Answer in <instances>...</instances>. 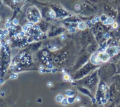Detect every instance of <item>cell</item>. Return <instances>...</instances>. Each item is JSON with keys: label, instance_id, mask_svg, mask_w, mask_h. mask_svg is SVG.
I'll return each mask as SVG.
<instances>
[{"label": "cell", "instance_id": "17", "mask_svg": "<svg viewBox=\"0 0 120 107\" xmlns=\"http://www.w3.org/2000/svg\"><path fill=\"white\" fill-rule=\"evenodd\" d=\"M115 4L118 5V6H120V0H115Z\"/></svg>", "mask_w": 120, "mask_h": 107}, {"label": "cell", "instance_id": "6", "mask_svg": "<svg viewBox=\"0 0 120 107\" xmlns=\"http://www.w3.org/2000/svg\"><path fill=\"white\" fill-rule=\"evenodd\" d=\"M105 52L111 57L115 55H116L118 53V47L117 46L115 45H110L108 47V49H106Z\"/></svg>", "mask_w": 120, "mask_h": 107}, {"label": "cell", "instance_id": "14", "mask_svg": "<svg viewBox=\"0 0 120 107\" xmlns=\"http://www.w3.org/2000/svg\"><path fill=\"white\" fill-rule=\"evenodd\" d=\"M27 25L28 27H32V26L34 25V23H33L32 22H29L28 23H27Z\"/></svg>", "mask_w": 120, "mask_h": 107}, {"label": "cell", "instance_id": "12", "mask_svg": "<svg viewBox=\"0 0 120 107\" xmlns=\"http://www.w3.org/2000/svg\"><path fill=\"white\" fill-rule=\"evenodd\" d=\"M22 29H23V32H27L28 30V26L27 25H25L22 27Z\"/></svg>", "mask_w": 120, "mask_h": 107}, {"label": "cell", "instance_id": "11", "mask_svg": "<svg viewBox=\"0 0 120 107\" xmlns=\"http://www.w3.org/2000/svg\"><path fill=\"white\" fill-rule=\"evenodd\" d=\"M18 23H19V21H18V19H16V18L13 19V25H17L18 24Z\"/></svg>", "mask_w": 120, "mask_h": 107}, {"label": "cell", "instance_id": "5", "mask_svg": "<svg viewBox=\"0 0 120 107\" xmlns=\"http://www.w3.org/2000/svg\"><path fill=\"white\" fill-rule=\"evenodd\" d=\"M89 58V55L88 54H84V55H82V57L79 59V60L77 62V64L76 66V67L77 68V69L80 68V67H82L86 63V62L88 61Z\"/></svg>", "mask_w": 120, "mask_h": 107}, {"label": "cell", "instance_id": "3", "mask_svg": "<svg viewBox=\"0 0 120 107\" xmlns=\"http://www.w3.org/2000/svg\"><path fill=\"white\" fill-rule=\"evenodd\" d=\"M97 68V66L92 63L91 62H87L82 67H81L75 74L74 79L75 80H80L85 76L88 75L93 70Z\"/></svg>", "mask_w": 120, "mask_h": 107}, {"label": "cell", "instance_id": "10", "mask_svg": "<svg viewBox=\"0 0 120 107\" xmlns=\"http://www.w3.org/2000/svg\"><path fill=\"white\" fill-rule=\"evenodd\" d=\"M115 36L118 38H120V26H119L115 30Z\"/></svg>", "mask_w": 120, "mask_h": 107}, {"label": "cell", "instance_id": "1", "mask_svg": "<svg viewBox=\"0 0 120 107\" xmlns=\"http://www.w3.org/2000/svg\"><path fill=\"white\" fill-rule=\"evenodd\" d=\"M117 71V66L114 63H105L98 71V75L101 80L105 82L110 78H112L115 75Z\"/></svg>", "mask_w": 120, "mask_h": 107}, {"label": "cell", "instance_id": "4", "mask_svg": "<svg viewBox=\"0 0 120 107\" xmlns=\"http://www.w3.org/2000/svg\"><path fill=\"white\" fill-rule=\"evenodd\" d=\"M103 11H104L105 14L106 16H108V17L112 18L114 20L117 18L118 12L112 6L108 5V4H104V6H103Z\"/></svg>", "mask_w": 120, "mask_h": 107}, {"label": "cell", "instance_id": "8", "mask_svg": "<svg viewBox=\"0 0 120 107\" xmlns=\"http://www.w3.org/2000/svg\"><path fill=\"white\" fill-rule=\"evenodd\" d=\"M112 79L113 80L114 84H115V87H117V89L120 90V74L115 75L112 78Z\"/></svg>", "mask_w": 120, "mask_h": 107}, {"label": "cell", "instance_id": "7", "mask_svg": "<svg viewBox=\"0 0 120 107\" xmlns=\"http://www.w3.org/2000/svg\"><path fill=\"white\" fill-rule=\"evenodd\" d=\"M97 56H98V58L99 59V60L101 62H107L110 58V56L105 52H99V53H98Z\"/></svg>", "mask_w": 120, "mask_h": 107}, {"label": "cell", "instance_id": "18", "mask_svg": "<svg viewBox=\"0 0 120 107\" xmlns=\"http://www.w3.org/2000/svg\"><path fill=\"white\" fill-rule=\"evenodd\" d=\"M18 35H19V36H20V37H22L24 36L25 33H24V32H20V33H19Z\"/></svg>", "mask_w": 120, "mask_h": 107}, {"label": "cell", "instance_id": "13", "mask_svg": "<svg viewBox=\"0 0 120 107\" xmlns=\"http://www.w3.org/2000/svg\"><path fill=\"white\" fill-rule=\"evenodd\" d=\"M62 99H63V97H62V96H58L57 97V98H56V100L57 101H58V102H61L62 101Z\"/></svg>", "mask_w": 120, "mask_h": 107}, {"label": "cell", "instance_id": "19", "mask_svg": "<svg viewBox=\"0 0 120 107\" xmlns=\"http://www.w3.org/2000/svg\"><path fill=\"white\" fill-rule=\"evenodd\" d=\"M3 33H4V35H8V31L7 30H5L3 31Z\"/></svg>", "mask_w": 120, "mask_h": 107}, {"label": "cell", "instance_id": "15", "mask_svg": "<svg viewBox=\"0 0 120 107\" xmlns=\"http://www.w3.org/2000/svg\"><path fill=\"white\" fill-rule=\"evenodd\" d=\"M117 72H118V73L120 74V62H119V63H118L117 67Z\"/></svg>", "mask_w": 120, "mask_h": 107}, {"label": "cell", "instance_id": "2", "mask_svg": "<svg viewBox=\"0 0 120 107\" xmlns=\"http://www.w3.org/2000/svg\"><path fill=\"white\" fill-rule=\"evenodd\" d=\"M98 70H96L91 74L85 76L84 78H82L81 80H79L77 83L87 87L88 88H90L91 90H93L94 87H95L98 83Z\"/></svg>", "mask_w": 120, "mask_h": 107}, {"label": "cell", "instance_id": "20", "mask_svg": "<svg viewBox=\"0 0 120 107\" xmlns=\"http://www.w3.org/2000/svg\"><path fill=\"white\" fill-rule=\"evenodd\" d=\"M0 37H1V35H0Z\"/></svg>", "mask_w": 120, "mask_h": 107}, {"label": "cell", "instance_id": "16", "mask_svg": "<svg viewBox=\"0 0 120 107\" xmlns=\"http://www.w3.org/2000/svg\"><path fill=\"white\" fill-rule=\"evenodd\" d=\"M5 28H11V24H10L9 23H6V25H5Z\"/></svg>", "mask_w": 120, "mask_h": 107}, {"label": "cell", "instance_id": "21", "mask_svg": "<svg viewBox=\"0 0 120 107\" xmlns=\"http://www.w3.org/2000/svg\"></svg>", "mask_w": 120, "mask_h": 107}, {"label": "cell", "instance_id": "9", "mask_svg": "<svg viewBox=\"0 0 120 107\" xmlns=\"http://www.w3.org/2000/svg\"><path fill=\"white\" fill-rule=\"evenodd\" d=\"M77 26H78V28H79L80 30H85V29H86V24L84 23V22L79 23V25H78Z\"/></svg>", "mask_w": 120, "mask_h": 107}]
</instances>
